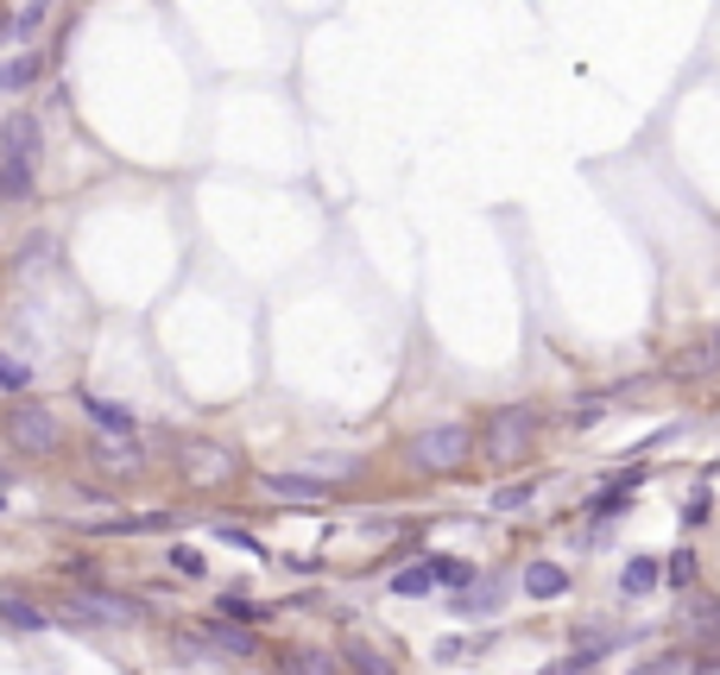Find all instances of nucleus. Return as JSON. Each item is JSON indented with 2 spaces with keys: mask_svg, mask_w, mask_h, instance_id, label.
I'll use <instances>...</instances> for the list:
<instances>
[{
  "mask_svg": "<svg viewBox=\"0 0 720 675\" xmlns=\"http://www.w3.org/2000/svg\"><path fill=\"white\" fill-rule=\"evenodd\" d=\"M95 461H102L108 474H133V468H139V449H133V436H114V442H95Z\"/></svg>",
  "mask_w": 720,
  "mask_h": 675,
  "instance_id": "f8f14e48",
  "label": "nucleus"
},
{
  "mask_svg": "<svg viewBox=\"0 0 720 675\" xmlns=\"http://www.w3.org/2000/svg\"><path fill=\"white\" fill-rule=\"evenodd\" d=\"M619 587H626V594H651V587H657V555H632V562L619 569Z\"/></svg>",
  "mask_w": 720,
  "mask_h": 675,
  "instance_id": "2eb2a0df",
  "label": "nucleus"
},
{
  "mask_svg": "<svg viewBox=\"0 0 720 675\" xmlns=\"http://www.w3.org/2000/svg\"><path fill=\"white\" fill-rule=\"evenodd\" d=\"M518 505H531V480H518V486H499V493H493V511H518Z\"/></svg>",
  "mask_w": 720,
  "mask_h": 675,
  "instance_id": "4be33fe9",
  "label": "nucleus"
},
{
  "mask_svg": "<svg viewBox=\"0 0 720 675\" xmlns=\"http://www.w3.org/2000/svg\"><path fill=\"white\" fill-rule=\"evenodd\" d=\"M165 562H171V569H178L183 581H203V569H209V562H203V550H190V543H178V550L165 555Z\"/></svg>",
  "mask_w": 720,
  "mask_h": 675,
  "instance_id": "aec40b11",
  "label": "nucleus"
},
{
  "mask_svg": "<svg viewBox=\"0 0 720 675\" xmlns=\"http://www.w3.org/2000/svg\"><path fill=\"white\" fill-rule=\"evenodd\" d=\"M626 493H632V486H614V493H600V499H594V518H619V511H626Z\"/></svg>",
  "mask_w": 720,
  "mask_h": 675,
  "instance_id": "b1692460",
  "label": "nucleus"
},
{
  "mask_svg": "<svg viewBox=\"0 0 720 675\" xmlns=\"http://www.w3.org/2000/svg\"><path fill=\"white\" fill-rule=\"evenodd\" d=\"M82 417L102 429V436H133L139 429V417H133L127 404H114V398H95V392H82Z\"/></svg>",
  "mask_w": 720,
  "mask_h": 675,
  "instance_id": "423d86ee",
  "label": "nucleus"
},
{
  "mask_svg": "<svg viewBox=\"0 0 720 675\" xmlns=\"http://www.w3.org/2000/svg\"><path fill=\"white\" fill-rule=\"evenodd\" d=\"M291 675H335V663L323 651H304L297 663H291Z\"/></svg>",
  "mask_w": 720,
  "mask_h": 675,
  "instance_id": "5701e85b",
  "label": "nucleus"
},
{
  "mask_svg": "<svg viewBox=\"0 0 720 675\" xmlns=\"http://www.w3.org/2000/svg\"><path fill=\"white\" fill-rule=\"evenodd\" d=\"M468 651H481V638H442V644H437L442 663H455V656H468Z\"/></svg>",
  "mask_w": 720,
  "mask_h": 675,
  "instance_id": "a878e982",
  "label": "nucleus"
},
{
  "mask_svg": "<svg viewBox=\"0 0 720 675\" xmlns=\"http://www.w3.org/2000/svg\"><path fill=\"white\" fill-rule=\"evenodd\" d=\"M657 581H670V587H689V581H695V550H670L664 569H657Z\"/></svg>",
  "mask_w": 720,
  "mask_h": 675,
  "instance_id": "f3484780",
  "label": "nucleus"
},
{
  "mask_svg": "<svg viewBox=\"0 0 720 675\" xmlns=\"http://www.w3.org/2000/svg\"><path fill=\"white\" fill-rule=\"evenodd\" d=\"M701 360H720V328L708 335V341H701Z\"/></svg>",
  "mask_w": 720,
  "mask_h": 675,
  "instance_id": "c756f323",
  "label": "nucleus"
},
{
  "mask_svg": "<svg viewBox=\"0 0 720 675\" xmlns=\"http://www.w3.org/2000/svg\"><path fill=\"white\" fill-rule=\"evenodd\" d=\"M430 587H437V581H430V562H417V569H398V575H392V594H398V600H417V594H430Z\"/></svg>",
  "mask_w": 720,
  "mask_h": 675,
  "instance_id": "dca6fc26",
  "label": "nucleus"
},
{
  "mask_svg": "<svg viewBox=\"0 0 720 675\" xmlns=\"http://www.w3.org/2000/svg\"><path fill=\"white\" fill-rule=\"evenodd\" d=\"M607 417V392H594V398H575V410H569V429H594Z\"/></svg>",
  "mask_w": 720,
  "mask_h": 675,
  "instance_id": "a211bd4d",
  "label": "nucleus"
},
{
  "mask_svg": "<svg viewBox=\"0 0 720 675\" xmlns=\"http://www.w3.org/2000/svg\"><path fill=\"white\" fill-rule=\"evenodd\" d=\"M0 626H13V631H45V626H52V619H45L38 606L13 600V594H0Z\"/></svg>",
  "mask_w": 720,
  "mask_h": 675,
  "instance_id": "ddd939ff",
  "label": "nucleus"
},
{
  "mask_svg": "<svg viewBox=\"0 0 720 675\" xmlns=\"http://www.w3.org/2000/svg\"><path fill=\"white\" fill-rule=\"evenodd\" d=\"M348 663H355V675H392V663L373 651V644H355V651H348Z\"/></svg>",
  "mask_w": 720,
  "mask_h": 675,
  "instance_id": "412c9836",
  "label": "nucleus"
},
{
  "mask_svg": "<svg viewBox=\"0 0 720 675\" xmlns=\"http://www.w3.org/2000/svg\"><path fill=\"white\" fill-rule=\"evenodd\" d=\"M695 631H701V638H720V606H701V619H695Z\"/></svg>",
  "mask_w": 720,
  "mask_h": 675,
  "instance_id": "c85d7f7f",
  "label": "nucleus"
},
{
  "mask_svg": "<svg viewBox=\"0 0 720 675\" xmlns=\"http://www.w3.org/2000/svg\"><path fill=\"white\" fill-rule=\"evenodd\" d=\"M215 651H228V656H259V631H247V626H228V619H209V631H203Z\"/></svg>",
  "mask_w": 720,
  "mask_h": 675,
  "instance_id": "1a4fd4ad",
  "label": "nucleus"
},
{
  "mask_svg": "<svg viewBox=\"0 0 720 675\" xmlns=\"http://www.w3.org/2000/svg\"><path fill=\"white\" fill-rule=\"evenodd\" d=\"M430 581H437V587H474V562H462V555H430Z\"/></svg>",
  "mask_w": 720,
  "mask_h": 675,
  "instance_id": "4468645a",
  "label": "nucleus"
},
{
  "mask_svg": "<svg viewBox=\"0 0 720 675\" xmlns=\"http://www.w3.org/2000/svg\"><path fill=\"white\" fill-rule=\"evenodd\" d=\"M676 663L683 656H651V663H639V670H626V675H676Z\"/></svg>",
  "mask_w": 720,
  "mask_h": 675,
  "instance_id": "bb28decb",
  "label": "nucleus"
},
{
  "mask_svg": "<svg viewBox=\"0 0 720 675\" xmlns=\"http://www.w3.org/2000/svg\"><path fill=\"white\" fill-rule=\"evenodd\" d=\"M64 612L82 619V626H133V619H139V606L121 600V594H108V587H82V594H70Z\"/></svg>",
  "mask_w": 720,
  "mask_h": 675,
  "instance_id": "39448f33",
  "label": "nucleus"
},
{
  "mask_svg": "<svg viewBox=\"0 0 720 675\" xmlns=\"http://www.w3.org/2000/svg\"><path fill=\"white\" fill-rule=\"evenodd\" d=\"M518 587H525L531 600H563V594H569V569H563V562H531Z\"/></svg>",
  "mask_w": 720,
  "mask_h": 675,
  "instance_id": "6e6552de",
  "label": "nucleus"
},
{
  "mask_svg": "<svg viewBox=\"0 0 720 675\" xmlns=\"http://www.w3.org/2000/svg\"><path fill=\"white\" fill-rule=\"evenodd\" d=\"M468 454H474V429L468 424H437V429H417L405 442V461L417 474H455Z\"/></svg>",
  "mask_w": 720,
  "mask_h": 675,
  "instance_id": "f03ea898",
  "label": "nucleus"
},
{
  "mask_svg": "<svg viewBox=\"0 0 720 675\" xmlns=\"http://www.w3.org/2000/svg\"><path fill=\"white\" fill-rule=\"evenodd\" d=\"M499 600H506V581L487 575L481 587H462V612L468 619H481V612H499Z\"/></svg>",
  "mask_w": 720,
  "mask_h": 675,
  "instance_id": "9b49d317",
  "label": "nucleus"
},
{
  "mask_svg": "<svg viewBox=\"0 0 720 675\" xmlns=\"http://www.w3.org/2000/svg\"><path fill=\"white\" fill-rule=\"evenodd\" d=\"M0 505H7V493H0Z\"/></svg>",
  "mask_w": 720,
  "mask_h": 675,
  "instance_id": "473e14b6",
  "label": "nucleus"
},
{
  "mask_svg": "<svg viewBox=\"0 0 720 675\" xmlns=\"http://www.w3.org/2000/svg\"><path fill=\"white\" fill-rule=\"evenodd\" d=\"M7 442L20 454H52L57 442H64V424H57V410L52 404H13L7 410Z\"/></svg>",
  "mask_w": 720,
  "mask_h": 675,
  "instance_id": "7ed1b4c3",
  "label": "nucleus"
},
{
  "mask_svg": "<svg viewBox=\"0 0 720 675\" xmlns=\"http://www.w3.org/2000/svg\"><path fill=\"white\" fill-rule=\"evenodd\" d=\"M32 385V367L20 353H0V392H26Z\"/></svg>",
  "mask_w": 720,
  "mask_h": 675,
  "instance_id": "6ab92c4d",
  "label": "nucleus"
},
{
  "mask_svg": "<svg viewBox=\"0 0 720 675\" xmlns=\"http://www.w3.org/2000/svg\"><path fill=\"white\" fill-rule=\"evenodd\" d=\"M32 177H38V121L13 114L0 126V196L7 202L32 196Z\"/></svg>",
  "mask_w": 720,
  "mask_h": 675,
  "instance_id": "f257e3e1",
  "label": "nucleus"
},
{
  "mask_svg": "<svg viewBox=\"0 0 720 675\" xmlns=\"http://www.w3.org/2000/svg\"><path fill=\"white\" fill-rule=\"evenodd\" d=\"M531 436H538V417H531L525 404H506V410L487 417V454L499 468H518V461L531 454Z\"/></svg>",
  "mask_w": 720,
  "mask_h": 675,
  "instance_id": "20e7f679",
  "label": "nucleus"
},
{
  "mask_svg": "<svg viewBox=\"0 0 720 675\" xmlns=\"http://www.w3.org/2000/svg\"><path fill=\"white\" fill-rule=\"evenodd\" d=\"M215 619H228V626L259 631V626H266V606H254L247 594H222V600H215Z\"/></svg>",
  "mask_w": 720,
  "mask_h": 675,
  "instance_id": "9d476101",
  "label": "nucleus"
},
{
  "mask_svg": "<svg viewBox=\"0 0 720 675\" xmlns=\"http://www.w3.org/2000/svg\"><path fill=\"white\" fill-rule=\"evenodd\" d=\"M0 493H7V468H0Z\"/></svg>",
  "mask_w": 720,
  "mask_h": 675,
  "instance_id": "2f4dec72",
  "label": "nucleus"
},
{
  "mask_svg": "<svg viewBox=\"0 0 720 675\" xmlns=\"http://www.w3.org/2000/svg\"><path fill=\"white\" fill-rule=\"evenodd\" d=\"M259 486H266L272 499H304V505H323V499H329V486H323L316 474H266Z\"/></svg>",
  "mask_w": 720,
  "mask_h": 675,
  "instance_id": "0eeeda50",
  "label": "nucleus"
},
{
  "mask_svg": "<svg viewBox=\"0 0 720 675\" xmlns=\"http://www.w3.org/2000/svg\"><path fill=\"white\" fill-rule=\"evenodd\" d=\"M543 675H594V656H582V651H575V656H563V663H550Z\"/></svg>",
  "mask_w": 720,
  "mask_h": 675,
  "instance_id": "393cba45",
  "label": "nucleus"
},
{
  "mask_svg": "<svg viewBox=\"0 0 720 675\" xmlns=\"http://www.w3.org/2000/svg\"><path fill=\"white\" fill-rule=\"evenodd\" d=\"M689 675H720V656H701V663H695Z\"/></svg>",
  "mask_w": 720,
  "mask_h": 675,
  "instance_id": "7c9ffc66",
  "label": "nucleus"
},
{
  "mask_svg": "<svg viewBox=\"0 0 720 675\" xmlns=\"http://www.w3.org/2000/svg\"><path fill=\"white\" fill-rule=\"evenodd\" d=\"M32 76H38V57H20V64H7L0 82H32Z\"/></svg>",
  "mask_w": 720,
  "mask_h": 675,
  "instance_id": "cd10ccee",
  "label": "nucleus"
}]
</instances>
